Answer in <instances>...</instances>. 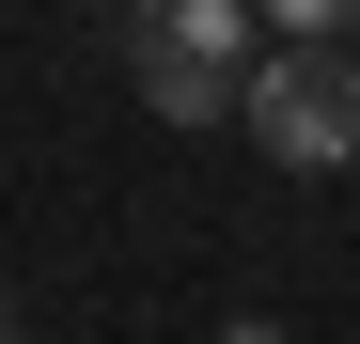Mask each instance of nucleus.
Instances as JSON below:
<instances>
[{
	"label": "nucleus",
	"mask_w": 360,
	"mask_h": 344,
	"mask_svg": "<svg viewBox=\"0 0 360 344\" xmlns=\"http://www.w3.org/2000/svg\"><path fill=\"white\" fill-rule=\"evenodd\" d=\"M251 16H282V32H329V47H360V0H251Z\"/></svg>",
	"instance_id": "nucleus-3"
},
{
	"label": "nucleus",
	"mask_w": 360,
	"mask_h": 344,
	"mask_svg": "<svg viewBox=\"0 0 360 344\" xmlns=\"http://www.w3.org/2000/svg\"><path fill=\"white\" fill-rule=\"evenodd\" d=\"M219 344H282V329H266V313H251V329H219Z\"/></svg>",
	"instance_id": "nucleus-4"
},
{
	"label": "nucleus",
	"mask_w": 360,
	"mask_h": 344,
	"mask_svg": "<svg viewBox=\"0 0 360 344\" xmlns=\"http://www.w3.org/2000/svg\"><path fill=\"white\" fill-rule=\"evenodd\" d=\"M251 63H266L251 0H126V79H141L157 126H235Z\"/></svg>",
	"instance_id": "nucleus-1"
},
{
	"label": "nucleus",
	"mask_w": 360,
	"mask_h": 344,
	"mask_svg": "<svg viewBox=\"0 0 360 344\" xmlns=\"http://www.w3.org/2000/svg\"><path fill=\"white\" fill-rule=\"evenodd\" d=\"M235 126H251L282 172H345L360 157V63L329 32H282L266 63H251V94H235Z\"/></svg>",
	"instance_id": "nucleus-2"
}]
</instances>
